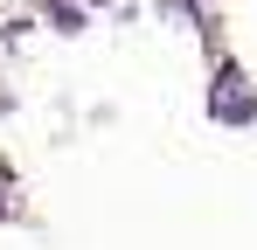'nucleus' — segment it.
I'll return each instance as SVG.
<instances>
[{
  "label": "nucleus",
  "mask_w": 257,
  "mask_h": 250,
  "mask_svg": "<svg viewBox=\"0 0 257 250\" xmlns=\"http://www.w3.org/2000/svg\"><path fill=\"white\" fill-rule=\"evenodd\" d=\"M236 83H243V70L222 63V90H215V118H222V125H250V118H257V97L236 90Z\"/></svg>",
  "instance_id": "obj_1"
},
{
  "label": "nucleus",
  "mask_w": 257,
  "mask_h": 250,
  "mask_svg": "<svg viewBox=\"0 0 257 250\" xmlns=\"http://www.w3.org/2000/svg\"><path fill=\"white\" fill-rule=\"evenodd\" d=\"M49 21H56V28H63V35H77V28H84V14H77V7H63V0H56V7H49Z\"/></svg>",
  "instance_id": "obj_2"
}]
</instances>
